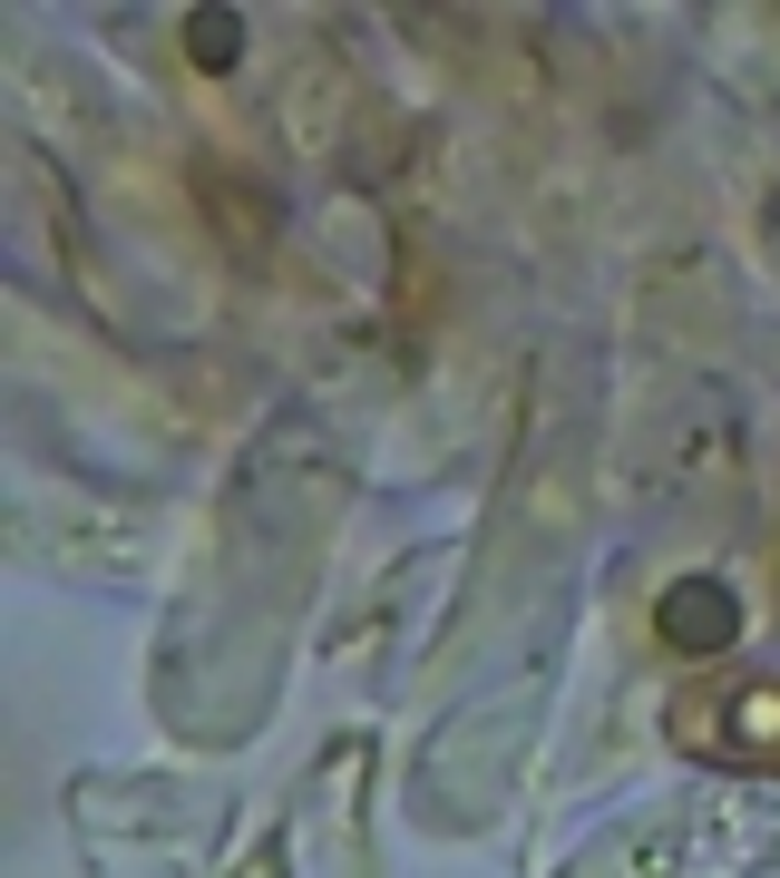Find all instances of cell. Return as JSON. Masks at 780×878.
I'll return each mask as SVG.
<instances>
[{
	"instance_id": "1",
	"label": "cell",
	"mask_w": 780,
	"mask_h": 878,
	"mask_svg": "<svg viewBox=\"0 0 780 878\" xmlns=\"http://www.w3.org/2000/svg\"><path fill=\"white\" fill-rule=\"evenodd\" d=\"M234 40H224V10H196V59H224Z\"/></svg>"
}]
</instances>
